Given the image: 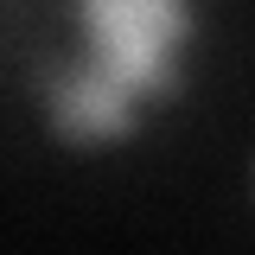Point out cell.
Here are the masks:
<instances>
[{"label":"cell","instance_id":"cell-1","mask_svg":"<svg viewBox=\"0 0 255 255\" xmlns=\"http://www.w3.org/2000/svg\"><path fill=\"white\" fill-rule=\"evenodd\" d=\"M83 58L38 64V102L64 140H122L140 96H179L185 0H83Z\"/></svg>","mask_w":255,"mask_h":255}]
</instances>
